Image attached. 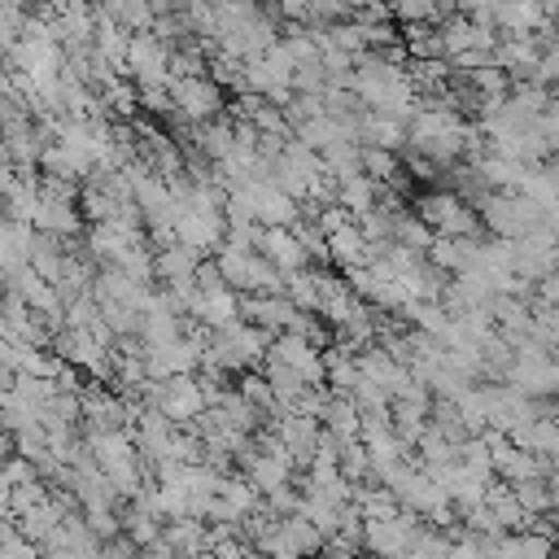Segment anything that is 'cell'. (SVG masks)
Segmentation results:
<instances>
[{
  "instance_id": "8992f818",
  "label": "cell",
  "mask_w": 559,
  "mask_h": 559,
  "mask_svg": "<svg viewBox=\"0 0 559 559\" xmlns=\"http://www.w3.org/2000/svg\"><path fill=\"white\" fill-rule=\"evenodd\" d=\"M188 201V197H183ZM223 236H227V223H223V210H192L183 205V214L175 218V240L188 245L192 253H218L223 249Z\"/></svg>"
},
{
  "instance_id": "cb8c5ba5",
  "label": "cell",
  "mask_w": 559,
  "mask_h": 559,
  "mask_svg": "<svg viewBox=\"0 0 559 559\" xmlns=\"http://www.w3.org/2000/svg\"><path fill=\"white\" fill-rule=\"evenodd\" d=\"M397 153H389V148H371V144H362L358 148V170L367 175V179H376V183H384L389 175H397Z\"/></svg>"
},
{
  "instance_id": "44dd1931",
  "label": "cell",
  "mask_w": 559,
  "mask_h": 559,
  "mask_svg": "<svg viewBox=\"0 0 559 559\" xmlns=\"http://www.w3.org/2000/svg\"><path fill=\"white\" fill-rule=\"evenodd\" d=\"M397 39H402V48H406V57H411V61L441 57V35H437V26H432V22H415V26H406Z\"/></svg>"
},
{
  "instance_id": "83f0119b",
  "label": "cell",
  "mask_w": 559,
  "mask_h": 559,
  "mask_svg": "<svg viewBox=\"0 0 559 559\" xmlns=\"http://www.w3.org/2000/svg\"><path fill=\"white\" fill-rule=\"evenodd\" d=\"M537 131L550 140V148L559 144V100H555V96H550V105L537 114Z\"/></svg>"
},
{
  "instance_id": "d4e9b609",
  "label": "cell",
  "mask_w": 559,
  "mask_h": 559,
  "mask_svg": "<svg viewBox=\"0 0 559 559\" xmlns=\"http://www.w3.org/2000/svg\"><path fill=\"white\" fill-rule=\"evenodd\" d=\"M511 493H515V502H520L528 515H555V511H550V489H546V480H520V485H511Z\"/></svg>"
},
{
  "instance_id": "7c38bea8",
  "label": "cell",
  "mask_w": 559,
  "mask_h": 559,
  "mask_svg": "<svg viewBox=\"0 0 559 559\" xmlns=\"http://www.w3.org/2000/svg\"><path fill=\"white\" fill-rule=\"evenodd\" d=\"M162 542L175 550V559H201L210 550V524L197 515H179L162 524Z\"/></svg>"
},
{
  "instance_id": "4fadbf2b",
  "label": "cell",
  "mask_w": 559,
  "mask_h": 559,
  "mask_svg": "<svg viewBox=\"0 0 559 559\" xmlns=\"http://www.w3.org/2000/svg\"><path fill=\"white\" fill-rule=\"evenodd\" d=\"M546 22L550 17H546L542 0H498V9H493L498 35H537Z\"/></svg>"
},
{
  "instance_id": "ac0fdd59",
  "label": "cell",
  "mask_w": 559,
  "mask_h": 559,
  "mask_svg": "<svg viewBox=\"0 0 559 559\" xmlns=\"http://www.w3.org/2000/svg\"><path fill=\"white\" fill-rule=\"evenodd\" d=\"M253 258H258V249L240 253V249H227V245L214 253V266H218L223 284H227L231 293H249V288H253Z\"/></svg>"
},
{
  "instance_id": "7a4b0ae2",
  "label": "cell",
  "mask_w": 559,
  "mask_h": 559,
  "mask_svg": "<svg viewBox=\"0 0 559 559\" xmlns=\"http://www.w3.org/2000/svg\"><path fill=\"white\" fill-rule=\"evenodd\" d=\"M415 214L424 218V227L432 236H450V240H463V236H476L480 231V214L472 201H463L459 192L450 188H432L424 197H415Z\"/></svg>"
},
{
  "instance_id": "7402d4cb",
  "label": "cell",
  "mask_w": 559,
  "mask_h": 559,
  "mask_svg": "<svg viewBox=\"0 0 559 559\" xmlns=\"http://www.w3.org/2000/svg\"><path fill=\"white\" fill-rule=\"evenodd\" d=\"M236 393H240L253 411L275 415V393H271V384H266V376H262V371H240V376H236Z\"/></svg>"
},
{
  "instance_id": "d6986e66",
  "label": "cell",
  "mask_w": 559,
  "mask_h": 559,
  "mask_svg": "<svg viewBox=\"0 0 559 559\" xmlns=\"http://www.w3.org/2000/svg\"><path fill=\"white\" fill-rule=\"evenodd\" d=\"M284 297L293 301V310L301 314H319V271H293L284 275Z\"/></svg>"
},
{
  "instance_id": "3957f363",
  "label": "cell",
  "mask_w": 559,
  "mask_h": 559,
  "mask_svg": "<svg viewBox=\"0 0 559 559\" xmlns=\"http://www.w3.org/2000/svg\"><path fill=\"white\" fill-rule=\"evenodd\" d=\"M480 227H489L493 240H520L524 231L542 227V210L520 192H485L476 201Z\"/></svg>"
},
{
  "instance_id": "4316f807",
  "label": "cell",
  "mask_w": 559,
  "mask_h": 559,
  "mask_svg": "<svg viewBox=\"0 0 559 559\" xmlns=\"http://www.w3.org/2000/svg\"><path fill=\"white\" fill-rule=\"evenodd\" d=\"M533 79L542 83V87H559V39H550L546 48H542V57H537V70H533Z\"/></svg>"
},
{
  "instance_id": "e0dca14e",
  "label": "cell",
  "mask_w": 559,
  "mask_h": 559,
  "mask_svg": "<svg viewBox=\"0 0 559 559\" xmlns=\"http://www.w3.org/2000/svg\"><path fill=\"white\" fill-rule=\"evenodd\" d=\"M380 201V183L367 179V175H349V179H336V205L349 210V218H362L371 214Z\"/></svg>"
},
{
  "instance_id": "f1b7e54d",
  "label": "cell",
  "mask_w": 559,
  "mask_h": 559,
  "mask_svg": "<svg viewBox=\"0 0 559 559\" xmlns=\"http://www.w3.org/2000/svg\"><path fill=\"white\" fill-rule=\"evenodd\" d=\"M135 559H175V550H170L162 537H153L148 546H140V550H135Z\"/></svg>"
},
{
  "instance_id": "277c9868",
  "label": "cell",
  "mask_w": 559,
  "mask_h": 559,
  "mask_svg": "<svg viewBox=\"0 0 559 559\" xmlns=\"http://www.w3.org/2000/svg\"><path fill=\"white\" fill-rule=\"evenodd\" d=\"M170 105H175V118H183L188 127H201V122L223 118V87L210 74L170 79Z\"/></svg>"
},
{
  "instance_id": "6da1fadb",
  "label": "cell",
  "mask_w": 559,
  "mask_h": 559,
  "mask_svg": "<svg viewBox=\"0 0 559 559\" xmlns=\"http://www.w3.org/2000/svg\"><path fill=\"white\" fill-rule=\"evenodd\" d=\"M31 227H35V236H52V240H70V236H79L83 218H79V197H74V183L39 179L35 210H31Z\"/></svg>"
},
{
  "instance_id": "603a6c76",
  "label": "cell",
  "mask_w": 559,
  "mask_h": 559,
  "mask_svg": "<svg viewBox=\"0 0 559 559\" xmlns=\"http://www.w3.org/2000/svg\"><path fill=\"white\" fill-rule=\"evenodd\" d=\"M402 559H450V533L419 524V533L411 537V546H406Z\"/></svg>"
},
{
  "instance_id": "5bb4252c",
  "label": "cell",
  "mask_w": 559,
  "mask_h": 559,
  "mask_svg": "<svg viewBox=\"0 0 559 559\" xmlns=\"http://www.w3.org/2000/svg\"><path fill=\"white\" fill-rule=\"evenodd\" d=\"M354 135H358V144H371V148H389V153L406 148V122H397L389 114H376V109H362L358 114Z\"/></svg>"
},
{
  "instance_id": "5b68a950",
  "label": "cell",
  "mask_w": 559,
  "mask_h": 559,
  "mask_svg": "<svg viewBox=\"0 0 559 559\" xmlns=\"http://www.w3.org/2000/svg\"><path fill=\"white\" fill-rule=\"evenodd\" d=\"M419 524L424 520L411 515V511H397L389 520H362V550L371 559H402L406 546H411V537L419 533Z\"/></svg>"
},
{
  "instance_id": "f546056e",
  "label": "cell",
  "mask_w": 559,
  "mask_h": 559,
  "mask_svg": "<svg viewBox=\"0 0 559 559\" xmlns=\"http://www.w3.org/2000/svg\"><path fill=\"white\" fill-rule=\"evenodd\" d=\"M148 9H153V17H162V13H175V0H144Z\"/></svg>"
},
{
  "instance_id": "ba28073f",
  "label": "cell",
  "mask_w": 559,
  "mask_h": 559,
  "mask_svg": "<svg viewBox=\"0 0 559 559\" xmlns=\"http://www.w3.org/2000/svg\"><path fill=\"white\" fill-rule=\"evenodd\" d=\"M153 411H162L170 424L188 428L201 411H205V393L197 384V376H170L157 384V397H153Z\"/></svg>"
},
{
  "instance_id": "9c48e42d",
  "label": "cell",
  "mask_w": 559,
  "mask_h": 559,
  "mask_svg": "<svg viewBox=\"0 0 559 559\" xmlns=\"http://www.w3.org/2000/svg\"><path fill=\"white\" fill-rule=\"evenodd\" d=\"M293 314L297 310H293V301L284 293H240V319L253 323V328H262L266 336L288 332Z\"/></svg>"
},
{
  "instance_id": "2e32d148",
  "label": "cell",
  "mask_w": 559,
  "mask_h": 559,
  "mask_svg": "<svg viewBox=\"0 0 559 559\" xmlns=\"http://www.w3.org/2000/svg\"><path fill=\"white\" fill-rule=\"evenodd\" d=\"M328 262L341 266V275L371 262V249H367V236L358 231V223H349V227H341V231L328 236Z\"/></svg>"
},
{
  "instance_id": "484cf974",
  "label": "cell",
  "mask_w": 559,
  "mask_h": 559,
  "mask_svg": "<svg viewBox=\"0 0 559 559\" xmlns=\"http://www.w3.org/2000/svg\"><path fill=\"white\" fill-rule=\"evenodd\" d=\"M0 559H39V546L26 542L13 520H0Z\"/></svg>"
},
{
  "instance_id": "8fae6325",
  "label": "cell",
  "mask_w": 559,
  "mask_h": 559,
  "mask_svg": "<svg viewBox=\"0 0 559 559\" xmlns=\"http://www.w3.org/2000/svg\"><path fill=\"white\" fill-rule=\"evenodd\" d=\"M258 253H262L280 275H293V271H306V266H310L306 249L297 245V236H293L288 227H262V236H258Z\"/></svg>"
},
{
  "instance_id": "52a82bcc",
  "label": "cell",
  "mask_w": 559,
  "mask_h": 559,
  "mask_svg": "<svg viewBox=\"0 0 559 559\" xmlns=\"http://www.w3.org/2000/svg\"><path fill=\"white\" fill-rule=\"evenodd\" d=\"M266 358H275V362H284L288 371H297V376H301V384H310V389H319V384L328 380V367H323V349H314L306 336H293V332H280V336H271V349H266Z\"/></svg>"
},
{
  "instance_id": "30bf717a",
  "label": "cell",
  "mask_w": 559,
  "mask_h": 559,
  "mask_svg": "<svg viewBox=\"0 0 559 559\" xmlns=\"http://www.w3.org/2000/svg\"><path fill=\"white\" fill-rule=\"evenodd\" d=\"M542 39L537 35H502L498 48H493V66L515 83V79H533L537 70V57H542Z\"/></svg>"
},
{
  "instance_id": "9a60e30c",
  "label": "cell",
  "mask_w": 559,
  "mask_h": 559,
  "mask_svg": "<svg viewBox=\"0 0 559 559\" xmlns=\"http://www.w3.org/2000/svg\"><path fill=\"white\" fill-rule=\"evenodd\" d=\"M476 249H480V240H476V236H463V240H450V236H432V245L424 249V258H428L437 271H445V275H459V271L476 266Z\"/></svg>"
},
{
  "instance_id": "ffe728a7",
  "label": "cell",
  "mask_w": 559,
  "mask_h": 559,
  "mask_svg": "<svg viewBox=\"0 0 559 559\" xmlns=\"http://www.w3.org/2000/svg\"><path fill=\"white\" fill-rule=\"evenodd\" d=\"M454 0H389V17H397L402 26H415V22H445V9Z\"/></svg>"
}]
</instances>
